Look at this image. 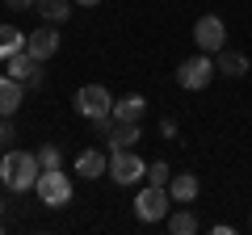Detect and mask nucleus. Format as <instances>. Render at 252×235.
<instances>
[{
    "label": "nucleus",
    "mask_w": 252,
    "mask_h": 235,
    "mask_svg": "<svg viewBox=\"0 0 252 235\" xmlns=\"http://www.w3.org/2000/svg\"><path fill=\"white\" fill-rule=\"evenodd\" d=\"M38 164H42V168H63V151L55 143H42L38 147Z\"/></svg>",
    "instance_id": "20"
},
{
    "label": "nucleus",
    "mask_w": 252,
    "mask_h": 235,
    "mask_svg": "<svg viewBox=\"0 0 252 235\" xmlns=\"http://www.w3.org/2000/svg\"><path fill=\"white\" fill-rule=\"evenodd\" d=\"M210 76H219V67H215V59H210L206 51H198L193 59H185V63L177 67V84L189 88V92H202L210 84Z\"/></svg>",
    "instance_id": "4"
},
{
    "label": "nucleus",
    "mask_w": 252,
    "mask_h": 235,
    "mask_svg": "<svg viewBox=\"0 0 252 235\" xmlns=\"http://www.w3.org/2000/svg\"><path fill=\"white\" fill-rule=\"evenodd\" d=\"M0 231H4V218H0Z\"/></svg>",
    "instance_id": "27"
},
{
    "label": "nucleus",
    "mask_w": 252,
    "mask_h": 235,
    "mask_svg": "<svg viewBox=\"0 0 252 235\" xmlns=\"http://www.w3.org/2000/svg\"><path fill=\"white\" fill-rule=\"evenodd\" d=\"M26 84H30V88H42V84H46V72H42V63H38V67H34V76H30V80H26Z\"/></svg>",
    "instance_id": "22"
},
{
    "label": "nucleus",
    "mask_w": 252,
    "mask_h": 235,
    "mask_svg": "<svg viewBox=\"0 0 252 235\" xmlns=\"http://www.w3.org/2000/svg\"><path fill=\"white\" fill-rule=\"evenodd\" d=\"M4 63H9V76H13V80H21V84H26L30 76H34L38 59H34V55H26V51H21V55H13V59H4Z\"/></svg>",
    "instance_id": "18"
},
{
    "label": "nucleus",
    "mask_w": 252,
    "mask_h": 235,
    "mask_svg": "<svg viewBox=\"0 0 252 235\" xmlns=\"http://www.w3.org/2000/svg\"><path fill=\"white\" fill-rule=\"evenodd\" d=\"M38 151H4L0 155V181L9 185V193H26L38 185Z\"/></svg>",
    "instance_id": "1"
},
{
    "label": "nucleus",
    "mask_w": 252,
    "mask_h": 235,
    "mask_svg": "<svg viewBox=\"0 0 252 235\" xmlns=\"http://www.w3.org/2000/svg\"><path fill=\"white\" fill-rule=\"evenodd\" d=\"M55 51H59V29H55L51 21H42L34 34H26V55H34L38 63H46Z\"/></svg>",
    "instance_id": "8"
},
{
    "label": "nucleus",
    "mask_w": 252,
    "mask_h": 235,
    "mask_svg": "<svg viewBox=\"0 0 252 235\" xmlns=\"http://www.w3.org/2000/svg\"><path fill=\"white\" fill-rule=\"evenodd\" d=\"M109 172V155L101 151V147H89V151L76 155V176H84V181H97V176H105Z\"/></svg>",
    "instance_id": "9"
},
{
    "label": "nucleus",
    "mask_w": 252,
    "mask_h": 235,
    "mask_svg": "<svg viewBox=\"0 0 252 235\" xmlns=\"http://www.w3.org/2000/svg\"><path fill=\"white\" fill-rule=\"evenodd\" d=\"M198 176L193 172H172V181H168V193H172V202H193L198 198Z\"/></svg>",
    "instance_id": "13"
},
{
    "label": "nucleus",
    "mask_w": 252,
    "mask_h": 235,
    "mask_svg": "<svg viewBox=\"0 0 252 235\" xmlns=\"http://www.w3.org/2000/svg\"><path fill=\"white\" fill-rule=\"evenodd\" d=\"M13 139H17V135H13V122H9L4 114H0V151H9V143H13Z\"/></svg>",
    "instance_id": "21"
},
{
    "label": "nucleus",
    "mask_w": 252,
    "mask_h": 235,
    "mask_svg": "<svg viewBox=\"0 0 252 235\" xmlns=\"http://www.w3.org/2000/svg\"><path fill=\"white\" fill-rule=\"evenodd\" d=\"M72 4H76V0H38L34 9H38V17H42V21H51V26H63V21L72 17Z\"/></svg>",
    "instance_id": "15"
},
{
    "label": "nucleus",
    "mask_w": 252,
    "mask_h": 235,
    "mask_svg": "<svg viewBox=\"0 0 252 235\" xmlns=\"http://www.w3.org/2000/svg\"><path fill=\"white\" fill-rule=\"evenodd\" d=\"M193 42H198V51L219 55V51L227 46V26H223V17H215V13L198 17V21H193Z\"/></svg>",
    "instance_id": "7"
},
{
    "label": "nucleus",
    "mask_w": 252,
    "mask_h": 235,
    "mask_svg": "<svg viewBox=\"0 0 252 235\" xmlns=\"http://www.w3.org/2000/svg\"><path fill=\"white\" fill-rule=\"evenodd\" d=\"M34 193H38V202H42V206L63 210L67 202H72V176H67L63 168H42V172H38Z\"/></svg>",
    "instance_id": "2"
},
{
    "label": "nucleus",
    "mask_w": 252,
    "mask_h": 235,
    "mask_svg": "<svg viewBox=\"0 0 252 235\" xmlns=\"http://www.w3.org/2000/svg\"><path fill=\"white\" fill-rule=\"evenodd\" d=\"M4 4H9V9H13V13H26V9H34L38 0H4Z\"/></svg>",
    "instance_id": "23"
},
{
    "label": "nucleus",
    "mask_w": 252,
    "mask_h": 235,
    "mask_svg": "<svg viewBox=\"0 0 252 235\" xmlns=\"http://www.w3.org/2000/svg\"><path fill=\"white\" fill-rule=\"evenodd\" d=\"M168 181H172V168L164 160H152L147 164V185H164V189H168Z\"/></svg>",
    "instance_id": "19"
},
{
    "label": "nucleus",
    "mask_w": 252,
    "mask_h": 235,
    "mask_svg": "<svg viewBox=\"0 0 252 235\" xmlns=\"http://www.w3.org/2000/svg\"><path fill=\"white\" fill-rule=\"evenodd\" d=\"M143 114H147V101L139 97V92L114 101V118H122V122H143Z\"/></svg>",
    "instance_id": "14"
},
{
    "label": "nucleus",
    "mask_w": 252,
    "mask_h": 235,
    "mask_svg": "<svg viewBox=\"0 0 252 235\" xmlns=\"http://www.w3.org/2000/svg\"><path fill=\"white\" fill-rule=\"evenodd\" d=\"M76 4H80V9H93V4H101V0H76Z\"/></svg>",
    "instance_id": "25"
},
{
    "label": "nucleus",
    "mask_w": 252,
    "mask_h": 235,
    "mask_svg": "<svg viewBox=\"0 0 252 235\" xmlns=\"http://www.w3.org/2000/svg\"><path fill=\"white\" fill-rule=\"evenodd\" d=\"M109 151H122V147H135L139 143V122H122L114 118V126H109Z\"/></svg>",
    "instance_id": "12"
},
{
    "label": "nucleus",
    "mask_w": 252,
    "mask_h": 235,
    "mask_svg": "<svg viewBox=\"0 0 252 235\" xmlns=\"http://www.w3.org/2000/svg\"><path fill=\"white\" fill-rule=\"evenodd\" d=\"M76 114H84L93 122V118H105L114 114V97H109L105 84H84V88H76Z\"/></svg>",
    "instance_id": "6"
},
{
    "label": "nucleus",
    "mask_w": 252,
    "mask_h": 235,
    "mask_svg": "<svg viewBox=\"0 0 252 235\" xmlns=\"http://www.w3.org/2000/svg\"><path fill=\"white\" fill-rule=\"evenodd\" d=\"M26 51V34H21L17 26H4L0 21V59H13V55Z\"/></svg>",
    "instance_id": "16"
},
{
    "label": "nucleus",
    "mask_w": 252,
    "mask_h": 235,
    "mask_svg": "<svg viewBox=\"0 0 252 235\" xmlns=\"http://www.w3.org/2000/svg\"><path fill=\"white\" fill-rule=\"evenodd\" d=\"M109 176H114V185H135V181H143V176H147L143 155H135L130 147L109 151Z\"/></svg>",
    "instance_id": "5"
},
{
    "label": "nucleus",
    "mask_w": 252,
    "mask_h": 235,
    "mask_svg": "<svg viewBox=\"0 0 252 235\" xmlns=\"http://www.w3.org/2000/svg\"><path fill=\"white\" fill-rule=\"evenodd\" d=\"M4 214H9V206H4V202H0V218H4Z\"/></svg>",
    "instance_id": "26"
},
{
    "label": "nucleus",
    "mask_w": 252,
    "mask_h": 235,
    "mask_svg": "<svg viewBox=\"0 0 252 235\" xmlns=\"http://www.w3.org/2000/svg\"><path fill=\"white\" fill-rule=\"evenodd\" d=\"M21 97H26V84L13 80V76H0V114L13 118V114H17V105H21Z\"/></svg>",
    "instance_id": "11"
},
{
    "label": "nucleus",
    "mask_w": 252,
    "mask_h": 235,
    "mask_svg": "<svg viewBox=\"0 0 252 235\" xmlns=\"http://www.w3.org/2000/svg\"><path fill=\"white\" fill-rule=\"evenodd\" d=\"M215 67H219V76H231V80H240V76H248V55L244 51H231V46H223V51L215 55Z\"/></svg>",
    "instance_id": "10"
},
{
    "label": "nucleus",
    "mask_w": 252,
    "mask_h": 235,
    "mask_svg": "<svg viewBox=\"0 0 252 235\" xmlns=\"http://www.w3.org/2000/svg\"><path fill=\"white\" fill-rule=\"evenodd\" d=\"M164 223H168V231H172V235H193V231L202 227L193 210H177V214H168Z\"/></svg>",
    "instance_id": "17"
},
{
    "label": "nucleus",
    "mask_w": 252,
    "mask_h": 235,
    "mask_svg": "<svg viewBox=\"0 0 252 235\" xmlns=\"http://www.w3.org/2000/svg\"><path fill=\"white\" fill-rule=\"evenodd\" d=\"M168 206H172V193L164 185H143L135 198V218L139 223H164L168 218Z\"/></svg>",
    "instance_id": "3"
},
{
    "label": "nucleus",
    "mask_w": 252,
    "mask_h": 235,
    "mask_svg": "<svg viewBox=\"0 0 252 235\" xmlns=\"http://www.w3.org/2000/svg\"><path fill=\"white\" fill-rule=\"evenodd\" d=\"M160 135L164 139H177V122H172V118H164V122H160Z\"/></svg>",
    "instance_id": "24"
}]
</instances>
